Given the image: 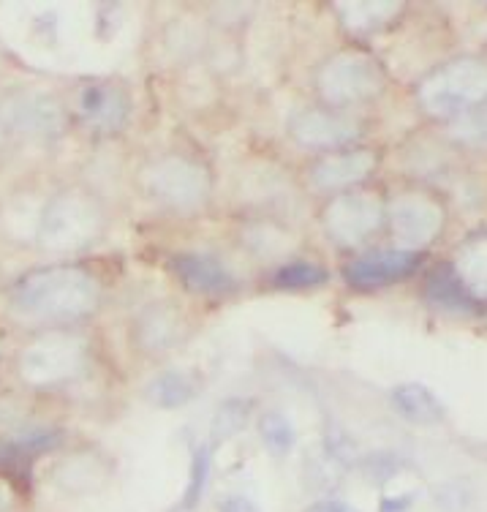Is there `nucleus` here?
<instances>
[{
  "mask_svg": "<svg viewBox=\"0 0 487 512\" xmlns=\"http://www.w3.org/2000/svg\"><path fill=\"white\" fill-rule=\"evenodd\" d=\"M180 316H177L175 308H169L166 303H153L147 306L142 314H139L137 325H134V333H137L139 346L145 352H166L169 346L175 344L180 338Z\"/></svg>",
  "mask_w": 487,
  "mask_h": 512,
  "instance_id": "obj_16",
  "label": "nucleus"
},
{
  "mask_svg": "<svg viewBox=\"0 0 487 512\" xmlns=\"http://www.w3.org/2000/svg\"><path fill=\"white\" fill-rule=\"evenodd\" d=\"M107 229V213L85 188H63L39 210L36 243L52 254H77L96 246Z\"/></svg>",
  "mask_w": 487,
  "mask_h": 512,
  "instance_id": "obj_2",
  "label": "nucleus"
},
{
  "mask_svg": "<svg viewBox=\"0 0 487 512\" xmlns=\"http://www.w3.org/2000/svg\"><path fill=\"white\" fill-rule=\"evenodd\" d=\"M9 502H11L9 491H6V488L0 485V512H9Z\"/></svg>",
  "mask_w": 487,
  "mask_h": 512,
  "instance_id": "obj_29",
  "label": "nucleus"
},
{
  "mask_svg": "<svg viewBox=\"0 0 487 512\" xmlns=\"http://www.w3.org/2000/svg\"><path fill=\"white\" fill-rule=\"evenodd\" d=\"M390 224L395 237L417 251V246H428L441 235L444 210L425 194H403L390 205Z\"/></svg>",
  "mask_w": 487,
  "mask_h": 512,
  "instance_id": "obj_11",
  "label": "nucleus"
},
{
  "mask_svg": "<svg viewBox=\"0 0 487 512\" xmlns=\"http://www.w3.org/2000/svg\"><path fill=\"white\" fill-rule=\"evenodd\" d=\"M259 436H262V444L275 458H286L297 444L294 423L278 409H270V412H264L259 417Z\"/></svg>",
  "mask_w": 487,
  "mask_h": 512,
  "instance_id": "obj_21",
  "label": "nucleus"
},
{
  "mask_svg": "<svg viewBox=\"0 0 487 512\" xmlns=\"http://www.w3.org/2000/svg\"><path fill=\"white\" fill-rule=\"evenodd\" d=\"M327 281V270H322L313 262H289L275 270L273 284L281 289H311V286H322Z\"/></svg>",
  "mask_w": 487,
  "mask_h": 512,
  "instance_id": "obj_22",
  "label": "nucleus"
},
{
  "mask_svg": "<svg viewBox=\"0 0 487 512\" xmlns=\"http://www.w3.org/2000/svg\"><path fill=\"white\" fill-rule=\"evenodd\" d=\"M425 297H428L430 306L449 311V314H471V311H477V300L463 286V281L455 273V267L433 270L428 284H425Z\"/></svg>",
  "mask_w": 487,
  "mask_h": 512,
  "instance_id": "obj_18",
  "label": "nucleus"
},
{
  "mask_svg": "<svg viewBox=\"0 0 487 512\" xmlns=\"http://www.w3.org/2000/svg\"><path fill=\"white\" fill-rule=\"evenodd\" d=\"M90 346L74 330H44L25 349L17 360L20 379L33 390H55L74 382L88 371Z\"/></svg>",
  "mask_w": 487,
  "mask_h": 512,
  "instance_id": "obj_3",
  "label": "nucleus"
},
{
  "mask_svg": "<svg viewBox=\"0 0 487 512\" xmlns=\"http://www.w3.org/2000/svg\"><path fill=\"white\" fill-rule=\"evenodd\" d=\"M77 112L93 134H117L131 118V99L115 82H88L79 90Z\"/></svg>",
  "mask_w": 487,
  "mask_h": 512,
  "instance_id": "obj_10",
  "label": "nucleus"
},
{
  "mask_svg": "<svg viewBox=\"0 0 487 512\" xmlns=\"http://www.w3.org/2000/svg\"><path fill=\"white\" fill-rule=\"evenodd\" d=\"M384 221V207L371 194H343L324 210V229L338 246H360Z\"/></svg>",
  "mask_w": 487,
  "mask_h": 512,
  "instance_id": "obj_8",
  "label": "nucleus"
},
{
  "mask_svg": "<svg viewBox=\"0 0 487 512\" xmlns=\"http://www.w3.org/2000/svg\"><path fill=\"white\" fill-rule=\"evenodd\" d=\"M218 512H262V510H259L248 496H237V493H232V496H224V499L218 502Z\"/></svg>",
  "mask_w": 487,
  "mask_h": 512,
  "instance_id": "obj_26",
  "label": "nucleus"
},
{
  "mask_svg": "<svg viewBox=\"0 0 487 512\" xmlns=\"http://www.w3.org/2000/svg\"><path fill=\"white\" fill-rule=\"evenodd\" d=\"M207 480H210V447L199 444L191 455V469H188V485L183 493V510H194L196 504L202 502L207 491Z\"/></svg>",
  "mask_w": 487,
  "mask_h": 512,
  "instance_id": "obj_24",
  "label": "nucleus"
},
{
  "mask_svg": "<svg viewBox=\"0 0 487 512\" xmlns=\"http://www.w3.org/2000/svg\"><path fill=\"white\" fill-rule=\"evenodd\" d=\"M9 306L17 319L44 330H66L85 322L101 306V284L88 267L44 265L28 270L9 289Z\"/></svg>",
  "mask_w": 487,
  "mask_h": 512,
  "instance_id": "obj_1",
  "label": "nucleus"
},
{
  "mask_svg": "<svg viewBox=\"0 0 487 512\" xmlns=\"http://www.w3.org/2000/svg\"><path fill=\"white\" fill-rule=\"evenodd\" d=\"M316 512H349V510H346L341 502H327V504H322V507H319Z\"/></svg>",
  "mask_w": 487,
  "mask_h": 512,
  "instance_id": "obj_28",
  "label": "nucleus"
},
{
  "mask_svg": "<svg viewBox=\"0 0 487 512\" xmlns=\"http://www.w3.org/2000/svg\"><path fill=\"white\" fill-rule=\"evenodd\" d=\"M452 137L466 148H487V109H474V112L455 120Z\"/></svg>",
  "mask_w": 487,
  "mask_h": 512,
  "instance_id": "obj_25",
  "label": "nucleus"
},
{
  "mask_svg": "<svg viewBox=\"0 0 487 512\" xmlns=\"http://www.w3.org/2000/svg\"><path fill=\"white\" fill-rule=\"evenodd\" d=\"M341 14L343 25L354 33H371V30L384 28L387 22L400 11V3L390 0H362V3H341L335 6Z\"/></svg>",
  "mask_w": 487,
  "mask_h": 512,
  "instance_id": "obj_20",
  "label": "nucleus"
},
{
  "mask_svg": "<svg viewBox=\"0 0 487 512\" xmlns=\"http://www.w3.org/2000/svg\"><path fill=\"white\" fill-rule=\"evenodd\" d=\"M455 273L474 300H487V232L468 237L455 256Z\"/></svg>",
  "mask_w": 487,
  "mask_h": 512,
  "instance_id": "obj_19",
  "label": "nucleus"
},
{
  "mask_svg": "<svg viewBox=\"0 0 487 512\" xmlns=\"http://www.w3.org/2000/svg\"><path fill=\"white\" fill-rule=\"evenodd\" d=\"M66 126V107L47 90L20 88L0 99V131L6 137L47 145L63 137Z\"/></svg>",
  "mask_w": 487,
  "mask_h": 512,
  "instance_id": "obj_5",
  "label": "nucleus"
},
{
  "mask_svg": "<svg viewBox=\"0 0 487 512\" xmlns=\"http://www.w3.org/2000/svg\"><path fill=\"white\" fill-rule=\"evenodd\" d=\"M373 169H376V156L371 150H341L316 161L311 169V180L313 186L322 191H338V188L362 183Z\"/></svg>",
  "mask_w": 487,
  "mask_h": 512,
  "instance_id": "obj_14",
  "label": "nucleus"
},
{
  "mask_svg": "<svg viewBox=\"0 0 487 512\" xmlns=\"http://www.w3.org/2000/svg\"><path fill=\"white\" fill-rule=\"evenodd\" d=\"M172 270L180 278V284L186 286L194 295H232L237 289V278L232 270L210 254H177L172 259Z\"/></svg>",
  "mask_w": 487,
  "mask_h": 512,
  "instance_id": "obj_13",
  "label": "nucleus"
},
{
  "mask_svg": "<svg viewBox=\"0 0 487 512\" xmlns=\"http://www.w3.org/2000/svg\"><path fill=\"white\" fill-rule=\"evenodd\" d=\"M422 265V254L411 248H387L354 259L346 267V281L357 289H379L409 278Z\"/></svg>",
  "mask_w": 487,
  "mask_h": 512,
  "instance_id": "obj_12",
  "label": "nucleus"
},
{
  "mask_svg": "<svg viewBox=\"0 0 487 512\" xmlns=\"http://www.w3.org/2000/svg\"><path fill=\"white\" fill-rule=\"evenodd\" d=\"M417 101L433 118H463L487 101V63L479 58L449 60L419 82Z\"/></svg>",
  "mask_w": 487,
  "mask_h": 512,
  "instance_id": "obj_4",
  "label": "nucleus"
},
{
  "mask_svg": "<svg viewBox=\"0 0 487 512\" xmlns=\"http://www.w3.org/2000/svg\"><path fill=\"white\" fill-rule=\"evenodd\" d=\"M392 406L398 409L403 420L417 425H439L447 417V409L441 404V398L428 384L422 382H403L392 390Z\"/></svg>",
  "mask_w": 487,
  "mask_h": 512,
  "instance_id": "obj_15",
  "label": "nucleus"
},
{
  "mask_svg": "<svg viewBox=\"0 0 487 512\" xmlns=\"http://www.w3.org/2000/svg\"><path fill=\"white\" fill-rule=\"evenodd\" d=\"M199 376L191 371H164V374L153 376L145 387V398L158 409H180L194 401L199 395Z\"/></svg>",
  "mask_w": 487,
  "mask_h": 512,
  "instance_id": "obj_17",
  "label": "nucleus"
},
{
  "mask_svg": "<svg viewBox=\"0 0 487 512\" xmlns=\"http://www.w3.org/2000/svg\"><path fill=\"white\" fill-rule=\"evenodd\" d=\"M411 499H414L411 493L398 496V499H384V502H381V512H403L411 504Z\"/></svg>",
  "mask_w": 487,
  "mask_h": 512,
  "instance_id": "obj_27",
  "label": "nucleus"
},
{
  "mask_svg": "<svg viewBox=\"0 0 487 512\" xmlns=\"http://www.w3.org/2000/svg\"><path fill=\"white\" fill-rule=\"evenodd\" d=\"M248 412H251V401H240V398H232L226 404L218 406V412L213 417V425H210V434L213 439H232L245 428L248 423Z\"/></svg>",
  "mask_w": 487,
  "mask_h": 512,
  "instance_id": "obj_23",
  "label": "nucleus"
},
{
  "mask_svg": "<svg viewBox=\"0 0 487 512\" xmlns=\"http://www.w3.org/2000/svg\"><path fill=\"white\" fill-rule=\"evenodd\" d=\"M316 85L332 107H354L371 101L384 90V69L371 55L346 50L332 55L316 74Z\"/></svg>",
  "mask_w": 487,
  "mask_h": 512,
  "instance_id": "obj_6",
  "label": "nucleus"
},
{
  "mask_svg": "<svg viewBox=\"0 0 487 512\" xmlns=\"http://www.w3.org/2000/svg\"><path fill=\"white\" fill-rule=\"evenodd\" d=\"M142 188L153 202L169 210H194L210 194V178L196 161L169 153L142 169Z\"/></svg>",
  "mask_w": 487,
  "mask_h": 512,
  "instance_id": "obj_7",
  "label": "nucleus"
},
{
  "mask_svg": "<svg viewBox=\"0 0 487 512\" xmlns=\"http://www.w3.org/2000/svg\"><path fill=\"white\" fill-rule=\"evenodd\" d=\"M289 134L305 150H335L360 137V123L335 109H300L289 120Z\"/></svg>",
  "mask_w": 487,
  "mask_h": 512,
  "instance_id": "obj_9",
  "label": "nucleus"
}]
</instances>
